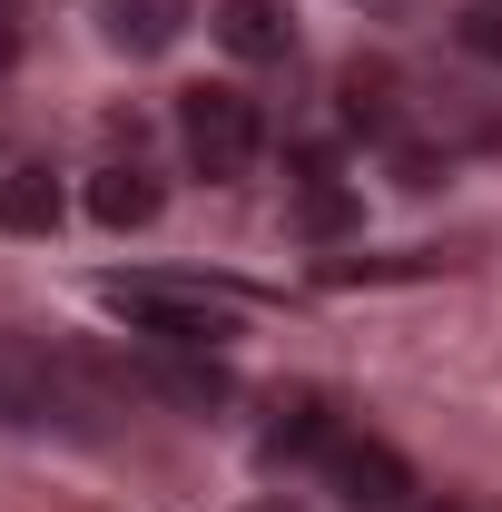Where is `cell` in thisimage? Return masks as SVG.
<instances>
[{"label":"cell","mask_w":502,"mask_h":512,"mask_svg":"<svg viewBox=\"0 0 502 512\" xmlns=\"http://www.w3.org/2000/svg\"><path fill=\"white\" fill-rule=\"evenodd\" d=\"M99 306L128 316L148 345H168V355H207V345H227L237 335V296L227 286H197V276H99Z\"/></svg>","instance_id":"cell-1"},{"label":"cell","mask_w":502,"mask_h":512,"mask_svg":"<svg viewBox=\"0 0 502 512\" xmlns=\"http://www.w3.org/2000/svg\"><path fill=\"white\" fill-rule=\"evenodd\" d=\"M178 148H188V168L207 188H237L256 168V148H266V119H256L247 89H227V79H197L178 89Z\"/></svg>","instance_id":"cell-2"},{"label":"cell","mask_w":502,"mask_h":512,"mask_svg":"<svg viewBox=\"0 0 502 512\" xmlns=\"http://www.w3.org/2000/svg\"><path fill=\"white\" fill-rule=\"evenodd\" d=\"M315 473H325V493L345 512H404L414 503V463L384 444V434H335V444L315 453Z\"/></svg>","instance_id":"cell-3"},{"label":"cell","mask_w":502,"mask_h":512,"mask_svg":"<svg viewBox=\"0 0 502 512\" xmlns=\"http://www.w3.org/2000/svg\"><path fill=\"white\" fill-rule=\"evenodd\" d=\"M207 30H217V50L227 60H296V10L286 0H217L207 10Z\"/></svg>","instance_id":"cell-4"},{"label":"cell","mask_w":502,"mask_h":512,"mask_svg":"<svg viewBox=\"0 0 502 512\" xmlns=\"http://www.w3.org/2000/svg\"><path fill=\"white\" fill-rule=\"evenodd\" d=\"M335 434H345V424H335V404H325L315 384H296V394H276V404H266V434H256V453H266V463H315Z\"/></svg>","instance_id":"cell-5"},{"label":"cell","mask_w":502,"mask_h":512,"mask_svg":"<svg viewBox=\"0 0 502 512\" xmlns=\"http://www.w3.org/2000/svg\"><path fill=\"white\" fill-rule=\"evenodd\" d=\"M197 20V0H99V40L128 50V60H158V50H178Z\"/></svg>","instance_id":"cell-6"},{"label":"cell","mask_w":502,"mask_h":512,"mask_svg":"<svg viewBox=\"0 0 502 512\" xmlns=\"http://www.w3.org/2000/svg\"><path fill=\"white\" fill-rule=\"evenodd\" d=\"M158 207H168V188H158V168H138V158H109V168L89 178V217H99L109 237L158 227Z\"/></svg>","instance_id":"cell-7"},{"label":"cell","mask_w":502,"mask_h":512,"mask_svg":"<svg viewBox=\"0 0 502 512\" xmlns=\"http://www.w3.org/2000/svg\"><path fill=\"white\" fill-rule=\"evenodd\" d=\"M60 227V178L50 168H0V237H50Z\"/></svg>","instance_id":"cell-8"},{"label":"cell","mask_w":502,"mask_h":512,"mask_svg":"<svg viewBox=\"0 0 502 512\" xmlns=\"http://www.w3.org/2000/svg\"><path fill=\"white\" fill-rule=\"evenodd\" d=\"M296 227H306V237H345V227H355V188H335L325 168H306V178H296Z\"/></svg>","instance_id":"cell-9"},{"label":"cell","mask_w":502,"mask_h":512,"mask_svg":"<svg viewBox=\"0 0 502 512\" xmlns=\"http://www.w3.org/2000/svg\"><path fill=\"white\" fill-rule=\"evenodd\" d=\"M453 40H463V60L502 69V0H463L453 10Z\"/></svg>","instance_id":"cell-10"},{"label":"cell","mask_w":502,"mask_h":512,"mask_svg":"<svg viewBox=\"0 0 502 512\" xmlns=\"http://www.w3.org/2000/svg\"><path fill=\"white\" fill-rule=\"evenodd\" d=\"M20 60V0H0V69Z\"/></svg>","instance_id":"cell-11"},{"label":"cell","mask_w":502,"mask_h":512,"mask_svg":"<svg viewBox=\"0 0 502 512\" xmlns=\"http://www.w3.org/2000/svg\"><path fill=\"white\" fill-rule=\"evenodd\" d=\"M256 512H286V503H256Z\"/></svg>","instance_id":"cell-12"}]
</instances>
